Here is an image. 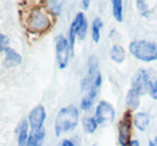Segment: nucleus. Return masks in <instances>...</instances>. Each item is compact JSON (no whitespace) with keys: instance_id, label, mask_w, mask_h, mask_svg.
Instances as JSON below:
<instances>
[{"instance_id":"2","label":"nucleus","mask_w":157,"mask_h":146,"mask_svg":"<svg viewBox=\"0 0 157 146\" xmlns=\"http://www.w3.org/2000/svg\"><path fill=\"white\" fill-rule=\"evenodd\" d=\"M78 122V111L74 105H68L58 112L55 119V133L57 137L73 130Z\"/></svg>"},{"instance_id":"19","label":"nucleus","mask_w":157,"mask_h":146,"mask_svg":"<svg viewBox=\"0 0 157 146\" xmlns=\"http://www.w3.org/2000/svg\"><path fill=\"white\" fill-rule=\"evenodd\" d=\"M83 126H84V130L87 133H94L97 129V124L96 119L94 117H85L83 119Z\"/></svg>"},{"instance_id":"3","label":"nucleus","mask_w":157,"mask_h":146,"mask_svg":"<svg viewBox=\"0 0 157 146\" xmlns=\"http://www.w3.org/2000/svg\"><path fill=\"white\" fill-rule=\"evenodd\" d=\"M129 51L137 59L145 62L157 60V42L138 40L129 44Z\"/></svg>"},{"instance_id":"21","label":"nucleus","mask_w":157,"mask_h":146,"mask_svg":"<svg viewBox=\"0 0 157 146\" xmlns=\"http://www.w3.org/2000/svg\"><path fill=\"white\" fill-rule=\"evenodd\" d=\"M9 39H8L7 36H5L3 33H0V53L5 52L9 46Z\"/></svg>"},{"instance_id":"4","label":"nucleus","mask_w":157,"mask_h":146,"mask_svg":"<svg viewBox=\"0 0 157 146\" xmlns=\"http://www.w3.org/2000/svg\"><path fill=\"white\" fill-rule=\"evenodd\" d=\"M51 24L48 15L41 8H36L30 11L26 20L27 28L30 32H44L50 28Z\"/></svg>"},{"instance_id":"8","label":"nucleus","mask_w":157,"mask_h":146,"mask_svg":"<svg viewBox=\"0 0 157 146\" xmlns=\"http://www.w3.org/2000/svg\"><path fill=\"white\" fill-rule=\"evenodd\" d=\"M148 75L147 72L144 69H140L139 71L136 72V74L133 75L132 81H131V85H132V89L136 90L138 94L141 96L144 95L147 92V83H148Z\"/></svg>"},{"instance_id":"6","label":"nucleus","mask_w":157,"mask_h":146,"mask_svg":"<svg viewBox=\"0 0 157 146\" xmlns=\"http://www.w3.org/2000/svg\"><path fill=\"white\" fill-rule=\"evenodd\" d=\"M70 45L69 41L63 36H58L56 38V57L58 61V67L65 69L69 61Z\"/></svg>"},{"instance_id":"24","label":"nucleus","mask_w":157,"mask_h":146,"mask_svg":"<svg viewBox=\"0 0 157 146\" xmlns=\"http://www.w3.org/2000/svg\"><path fill=\"white\" fill-rule=\"evenodd\" d=\"M88 5H90V1H88V0H86V1H83V8L85 10L88 9Z\"/></svg>"},{"instance_id":"15","label":"nucleus","mask_w":157,"mask_h":146,"mask_svg":"<svg viewBox=\"0 0 157 146\" xmlns=\"http://www.w3.org/2000/svg\"><path fill=\"white\" fill-rule=\"evenodd\" d=\"M126 104H127V107H129L130 111H135V110H137L138 107H139L140 95L138 94L136 90H133L132 88H131V89L128 92V94H127Z\"/></svg>"},{"instance_id":"22","label":"nucleus","mask_w":157,"mask_h":146,"mask_svg":"<svg viewBox=\"0 0 157 146\" xmlns=\"http://www.w3.org/2000/svg\"><path fill=\"white\" fill-rule=\"evenodd\" d=\"M136 5H137V8L138 10H139L141 13H145L146 11H147V6H146V3L144 2V1H142V0H138L137 2H136Z\"/></svg>"},{"instance_id":"10","label":"nucleus","mask_w":157,"mask_h":146,"mask_svg":"<svg viewBox=\"0 0 157 146\" xmlns=\"http://www.w3.org/2000/svg\"><path fill=\"white\" fill-rule=\"evenodd\" d=\"M70 29H72L74 31V33H75L78 39L83 40L86 37V33H87V20H86L85 15L82 12L76 14Z\"/></svg>"},{"instance_id":"17","label":"nucleus","mask_w":157,"mask_h":146,"mask_svg":"<svg viewBox=\"0 0 157 146\" xmlns=\"http://www.w3.org/2000/svg\"><path fill=\"white\" fill-rule=\"evenodd\" d=\"M102 26H103L102 21L99 17L95 18L92 26V36H93V40L96 43H98L99 40H100V29L102 28Z\"/></svg>"},{"instance_id":"5","label":"nucleus","mask_w":157,"mask_h":146,"mask_svg":"<svg viewBox=\"0 0 157 146\" xmlns=\"http://www.w3.org/2000/svg\"><path fill=\"white\" fill-rule=\"evenodd\" d=\"M132 114L130 110H127L123 114L122 119L118 122V142L121 146H129L132 131Z\"/></svg>"},{"instance_id":"9","label":"nucleus","mask_w":157,"mask_h":146,"mask_svg":"<svg viewBox=\"0 0 157 146\" xmlns=\"http://www.w3.org/2000/svg\"><path fill=\"white\" fill-rule=\"evenodd\" d=\"M46 117L45 109L43 105H37L29 114V124L31 126V130H38L43 128L44 120Z\"/></svg>"},{"instance_id":"12","label":"nucleus","mask_w":157,"mask_h":146,"mask_svg":"<svg viewBox=\"0 0 157 146\" xmlns=\"http://www.w3.org/2000/svg\"><path fill=\"white\" fill-rule=\"evenodd\" d=\"M44 135H45V131L43 128L38 129V130H31L26 146H41L44 140Z\"/></svg>"},{"instance_id":"11","label":"nucleus","mask_w":157,"mask_h":146,"mask_svg":"<svg viewBox=\"0 0 157 146\" xmlns=\"http://www.w3.org/2000/svg\"><path fill=\"white\" fill-rule=\"evenodd\" d=\"M5 53H6L5 63L8 67H16V66L22 63V56L16 51H14L13 48L8 47L5 51Z\"/></svg>"},{"instance_id":"25","label":"nucleus","mask_w":157,"mask_h":146,"mask_svg":"<svg viewBox=\"0 0 157 146\" xmlns=\"http://www.w3.org/2000/svg\"><path fill=\"white\" fill-rule=\"evenodd\" d=\"M129 146H140V145H139V142L138 141H131L130 144H129Z\"/></svg>"},{"instance_id":"1","label":"nucleus","mask_w":157,"mask_h":146,"mask_svg":"<svg viewBox=\"0 0 157 146\" xmlns=\"http://www.w3.org/2000/svg\"><path fill=\"white\" fill-rule=\"evenodd\" d=\"M98 60L95 56H92L88 60L87 75L82 83L83 98L81 101V107L83 110H88L93 104L98 94L99 87L95 83V80L98 74Z\"/></svg>"},{"instance_id":"7","label":"nucleus","mask_w":157,"mask_h":146,"mask_svg":"<svg viewBox=\"0 0 157 146\" xmlns=\"http://www.w3.org/2000/svg\"><path fill=\"white\" fill-rule=\"evenodd\" d=\"M115 117V111L113 107L107 101H100L96 109L94 118L96 119L98 125H105L112 122Z\"/></svg>"},{"instance_id":"13","label":"nucleus","mask_w":157,"mask_h":146,"mask_svg":"<svg viewBox=\"0 0 157 146\" xmlns=\"http://www.w3.org/2000/svg\"><path fill=\"white\" fill-rule=\"evenodd\" d=\"M133 125L140 131H145L150 125V116L146 113H138L133 116Z\"/></svg>"},{"instance_id":"20","label":"nucleus","mask_w":157,"mask_h":146,"mask_svg":"<svg viewBox=\"0 0 157 146\" xmlns=\"http://www.w3.org/2000/svg\"><path fill=\"white\" fill-rule=\"evenodd\" d=\"M147 92L154 100H157V80L150 79L147 83Z\"/></svg>"},{"instance_id":"14","label":"nucleus","mask_w":157,"mask_h":146,"mask_svg":"<svg viewBox=\"0 0 157 146\" xmlns=\"http://www.w3.org/2000/svg\"><path fill=\"white\" fill-rule=\"evenodd\" d=\"M125 57H126V53H125V50L122 45L115 44L112 46L111 51H110V58L112 60L117 63H122L125 60Z\"/></svg>"},{"instance_id":"26","label":"nucleus","mask_w":157,"mask_h":146,"mask_svg":"<svg viewBox=\"0 0 157 146\" xmlns=\"http://www.w3.org/2000/svg\"><path fill=\"white\" fill-rule=\"evenodd\" d=\"M148 146H155V143L152 141H150V143H148Z\"/></svg>"},{"instance_id":"18","label":"nucleus","mask_w":157,"mask_h":146,"mask_svg":"<svg viewBox=\"0 0 157 146\" xmlns=\"http://www.w3.org/2000/svg\"><path fill=\"white\" fill-rule=\"evenodd\" d=\"M112 10H113L114 18L121 23L123 21V1L113 0L112 1Z\"/></svg>"},{"instance_id":"27","label":"nucleus","mask_w":157,"mask_h":146,"mask_svg":"<svg viewBox=\"0 0 157 146\" xmlns=\"http://www.w3.org/2000/svg\"><path fill=\"white\" fill-rule=\"evenodd\" d=\"M154 143H155V146H157V137H156V140H155Z\"/></svg>"},{"instance_id":"23","label":"nucleus","mask_w":157,"mask_h":146,"mask_svg":"<svg viewBox=\"0 0 157 146\" xmlns=\"http://www.w3.org/2000/svg\"><path fill=\"white\" fill-rule=\"evenodd\" d=\"M61 146H75V144H74V142L72 140H65L61 143Z\"/></svg>"},{"instance_id":"16","label":"nucleus","mask_w":157,"mask_h":146,"mask_svg":"<svg viewBox=\"0 0 157 146\" xmlns=\"http://www.w3.org/2000/svg\"><path fill=\"white\" fill-rule=\"evenodd\" d=\"M28 141V124L26 120H23L20 125V130H18V139H17V146H26Z\"/></svg>"}]
</instances>
